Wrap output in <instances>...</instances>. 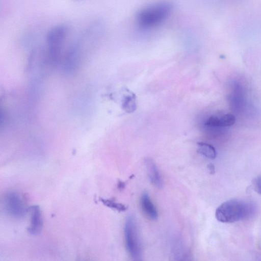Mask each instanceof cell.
<instances>
[{
  "instance_id": "obj_10",
  "label": "cell",
  "mask_w": 261,
  "mask_h": 261,
  "mask_svg": "<svg viewBox=\"0 0 261 261\" xmlns=\"http://www.w3.org/2000/svg\"><path fill=\"white\" fill-rule=\"evenodd\" d=\"M100 201L107 206L114 208L119 212L125 211L127 208L125 205L116 202L112 200L101 198Z\"/></svg>"
},
{
  "instance_id": "obj_3",
  "label": "cell",
  "mask_w": 261,
  "mask_h": 261,
  "mask_svg": "<svg viewBox=\"0 0 261 261\" xmlns=\"http://www.w3.org/2000/svg\"><path fill=\"white\" fill-rule=\"evenodd\" d=\"M124 235L127 249L135 259L140 257L142 245L136 221L134 217H128L124 226Z\"/></svg>"
},
{
  "instance_id": "obj_12",
  "label": "cell",
  "mask_w": 261,
  "mask_h": 261,
  "mask_svg": "<svg viewBox=\"0 0 261 261\" xmlns=\"http://www.w3.org/2000/svg\"><path fill=\"white\" fill-rule=\"evenodd\" d=\"M252 186L254 191L261 195V176H257L253 179Z\"/></svg>"
},
{
  "instance_id": "obj_7",
  "label": "cell",
  "mask_w": 261,
  "mask_h": 261,
  "mask_svg": "<svg viewBox=\"0 0 261 261\" xmlns=\"http://www.w3.org/2000/svg\"><path fill=\"white\" fill-rule=\"evenodd\" d=\"M32 223L30 228V232L36 234L40 231L41 228V220L39 208L36 206L32 208Z\"/></svg>"
},
{
  "instance_id": "obj_6",
  "label": "cell",
  "mask_w": 261,
  "mask_h": 261,
  "mask_svg": "<svg viewBox=\"0 0 261 261\" xmlns=\"http://www.w3.org/2000/svg\"><path fill=\"white\" fill-rule=\"evenodd\" d=\"M197 152L210 159L216 158L217 153L215 148L211 144L204 143H197Z\"/></svg>"
},
{
  "instance_id": "obj_8",
  "label": "cell",
  "mask_w": 261,
  "mask_h": 261,
  "mask_svg": "<svg viewBox=\"0 0 261 261\" xmlns=\"http://www.w3.org/2000/svg\"><path fill=\"white\" fill-rule=\"evenodd\" d=\"M122 105L123 109L126 112H133L137 108L135 95L133 93H130V94L124 96Z\"/></svg>"
},
{
  "instance_id": "obj_1",
  "label": "cell",
  "mask_w": 261,
  "mask_h": 261,
  "mask_svg": "<svg viewBox=\"0 0 261 261\" xmlns=\"http://www.w3.org/2000/svg\"><path fill=\"white\" fill-rule=\"evenodd\" d=\"M254 211L252 203L232 199L220 205L216 211L215 216L219 222L231 223L248 218Z\"/></svg>"
},
{
  "instance_id": "obj_11",
  "label": "cell",
  "mask_w": 261,
  "mask_h": 261,
  "mask_svg": "<svg viewBox=\"0 0 261 261\" xmlns=\"http://www.w3.org/2000/svg\"><path fill=\"white\" fill-rule=\"evenodd\" d=\"M219 125V118L215 116L210 117L205 123V125L209 127H218Z\"/></svg>"
},
{
  "instance_id": "obj_13",
  "label": "cell",
  "mask_w": 261,
  "mask_h": 261,
  "mask_svg": "<svg viewBox=\"0 0 261 261\" xmlns=\"http://www.w3.org/2000/svg\"><path fill=\"white\" fill-rule=\"evenodd\" d=\"M208 168L210 171L211 174H213L215 172V167L213 164H209Z\"/></svg>"
},
{
  "instance_id": "obj_4",
  "label": "cell",
  "mask_w": 261,
  "mask_h": 261,
  "mask_svg": "<svg viewBox=\"0 0 261 261\" xmlns=\"http://www.w3.org/2000/svg\"><path fill=\"white\" fill-rule=\"evenodd\" d=\"M145 164L151 182L157 188H162L163 185V179L154 162L148 158L145 160Z\"/></svg>"
},
{
  "instance_id": "obj_2",
  "label": "cell",
  "mask_w": 261,
  "mask_h": 261,
  "mask_svg": "<svg viewBox=\"0 0 261 261\" xmlns=\"http://www.w3.org/2000/svg\"><path fill=\"white\" fill-rule=\"evenodd\" d=\"M172 5L167 1H161L148 5L138 13L136 20L142 28H154L164 22L170 15Z\"/></svg>"
},
{
  "instance_id": "obj_9",
  "label": "cell",
  "mask_w": 261,
  "mask_h": 261,
  "mask_svg": "<svg viewBox=\"0 0 261 261\" xmlns=\"http://www.w3.org/2000/svg\"><path fill=\"white\" fill-rule=\"evenodd\" d=\"M219 127H226L232 125L236 121L235 116L231 114H227L219 118Z\"/></svg>"
},
{
  "instance_id": "obj_5",
  "label": "cell",
  "mask_w": 261,
  "mask_h": 261,
  "mask_svg": "<svg viewBox=\"0 0 261 261\" xmlns=\"http://www.w3.org/2000/svg\"><path fill=\"white\" fill-rule=\"evenodd\" d=\"M141 205L143 211L148 218L151 220H156L158 218L157 211L146 193H144L141 196Z\"/></svg>"
}]
</instances>
